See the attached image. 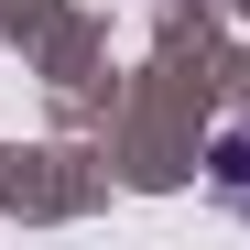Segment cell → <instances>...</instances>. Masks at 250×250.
Segmentation results:
<instances>
[{"mask_svg":"<svg viewBox=\"0 0 250 250\" xmlns=\"http://www.w3.org/2000/svg\"><path fill=\"white\" fill-rule=\"evenodd\" d=\"M207 185H218V207L250 218V120H229V131L207 142Z\"/></svg>","mask_w":250,"mask_h":250,"instance_id":"6da1fadb","label":"cell"}]
</instances>
